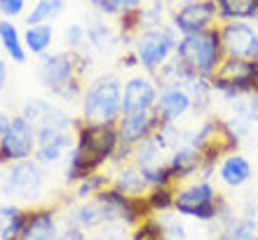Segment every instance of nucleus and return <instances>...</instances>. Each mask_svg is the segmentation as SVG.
<instances>
[{
	"instance_id": "1",
	"label": "nucleus",
	"mask_w": 258,
	"mask_h": 240,
	"mask_svg": "<svg viewBox=\"0 0 258 240\" xmlns=\"http://www.w3.org/2000/svg\"><path fill=\"white\" fill-rule=\"evenodd\" d=\"M120 146L117 123H85L75 120V144L66 156V181L78 184L92 172L110 163Z\"/></svg>"
},
{
	"instance_id": "35",
	"label": "nucleus",
	"mask_w": 258,
	"mask_h": 240,
	"mask_svg": "<svg viewBox=\"0 0 258 240\" xmlns=\"http://www.w3.org/2000/svg\"><path fill=\"white\" fill-rule=\"evenodd\" d=\"M141 26H146V7H134L120 14V31L124 33H136Z\"/></svg>"
},
{
	"instance_id": "41",
	"label": "nucleus",
	"mask_w": 258,
	"mask_h": 240,
	"mask_svg": "<svg viewBox=\"0 0 258 240\" xmlns=\"http://www.w3.org/2000/svg\"><path fill=\"white\" fill-rule=\"evenodd\" d=\"M5 85H7V64L0 59V92L5 89Z\"/></svg>"
},
{
	"instance_id": "27",
	"label": "nucleus",
	"mask_w": 258,
	"mask_h": 240,
	"mask_svg": "<svg viewBox=\"0 0 258 240\" xmlns=\"http://www.w3.org/2000/svg\"><path fill=\"white\" fill-rule=\"evenodd\" d=\"M54 40V28L49 24H38V26H28L26 33H24V45H26V52L38 57L47 55L49 45Z\"/></svg>"
},
{
	"instance_id": "33",
	"label": "nucleus",
	"mask_w": 258,
	"mask_h": 240,
	"mask_svg": "<svg viewBox=\"0 0 258 240\" xmlns=\"http://www.w3.org/2000/svg\"><path fill=\"white\" fill-rule=\"evenodd\" d=\"M85 31H87V40L92 42L96 50H110L113 45H115V40H117V35L110 31V26L99 24V21L89 24Z\"/></svg>"
},
{
	"instance_id": "25",
	"label": "nucleus",
	"mask_w": 258,
	"mask_h": 240,
	"mask_svg": "<svg viewBox=\"0 0 258 240\" xmlns=\"http://www.w3.org/2000/svg\"><path fill=\"white\" fill-rule=\"evenodd\" d=\"M223 240H258V212L249 210L239 219H230Z\"/></svg>"
},
{
	"instance_id": "30",
	"label": "nucleus",
	"mask_w": 258,
	"mask_h": 240,
	"mask_svg": "<svg viewBox=\"0 0 258 240\" xmlns=\"http://www.w3.org/2000/svg\"><path fill=\"white\" fill-rule=\"evenodd\" d=\"M174 198H176V186H150V191L146 193V200L153 212H171L174 210Z\"/></svg>"
},
{
	"instance_id": "6",
	"label": "nucleus",
	"mask_w": 258,
	"mask_h": 240,
	"mask_svg": "<svg viewBox=\"0 0 258 240\" xmlns=\"http://www.w3.org/2000/svg\"><path fill=\"white\" fill-rule=\"evenodd\" d=\"M214 94L223 102L232 104L242 94L256 92L258 85V62L242 57H225L216 73L209 78Z\"/></svg>"
},
{
	"instance_id": "40",
	"label": "nucleus",
	"mask_w": 258,
	"mask_h": 240,
	"mask_svg": "<svg viewBox=\"0 0 258 240\" xmlns=\"http://www.w3.org/2000/svg\"><path fill=\"white\" fill-rule=\"evenodd\" d=\"M120 62H122V66H127V69L141 66V64H139V57H136L134 50H132V52H127V55H122V59H120Z\"/></svg>"
},
{
	"instance_id": "42",
	"label": "nucleus",
	"mask_w": 258,
	"mask_h": 240,
	"mask_svg": "<svg viewBox=\"0 0 258 240\" xmlns=\"http://www.w3.org/2000/svg\"><path fill=\"white\" fill-rule=\"evenodd\" d=\"M10 120H12V118L7 116V113H3V111H0V137H3V134L7 132V127H10Z\"/></svg>"
},
{
	"instance_id": "32",
	"label": "nucleus",
	"mask_w": 258,
	"mask_h": 240,
	"mask_svg": "<svg viewBox=\"0 0 258 240\" xmlns=\"http://www.w3.org/2000/svg\"><path fill=\"white\" fill-rule=\"evenodd\" d=\"M132 233H129V226L124 221H108L103 226L89 231L87 240H129Z\"/></svg>"
},
{
	"instance_id": "9",
	"label": "nucleus",
	"mask_w": 258,
	"mask_h": 240,
	"mask_svg": "<svg viewBox=\"0 0 258 240\" xmlns=\"http://www.w3.org/2000/svg\"><path fill=\"white\" fill-rule=\"evenodd\" d=\"M35 146H38V137H35L33 125L28 123L21 113L12 116L7 132L0 137V167L33 158Z\"/></svg>"
},
{
	"instance_id": "18",
	"label": "nucleus",
	"mask_w": 258,
	"mask_h": 240,
	"mask_svg": "<svg viewBox=\"0 0 258 240\" xmlns=\"http://www.w3.org/2000/svg\"><path fill=\"white\" fill-rule=\"evenodd\" d=\"M61 226L54 207H35L26 212V224L21 231V240H59Z\"/></svg>"
},
{
	"instance_id": "4",
	"label": "nucleus",
	"mask_w": 258,
	"mask_h": 240,
	"mask_svg": "<svg viewBox=\"0 0 258 240\" xmlns=\"http://www.w3.org/2000/svg\"><path fill=\"white\" fill-rule=\"evenodd\" d=\"M122 118V82L113 73L99 76L85 87L80 99V120L117 123Z\"/></svg>"
},
{
	"instance_id": "31",
	"label": "nucleus",
	"mask_w": 258,
	"mask_h": 240,
	"mask_svg": "<svg viewBox=\"0 0 258 240\" xmlns=\"http://www.w3.org/2000/svg\"><path fill=\"white\" fill-rule=\"evenodd\" d=\"M230 106H232V116L244 118L246 123H251V125L258 123V94L256 92L242 94L239 99H235Z\"/></svg>"
},
{
	"instance_id": "21",
	"label": "nucleus",
	"mask_w": 258,
	"mask_h": 240,
	"mask_svg": "<svg viewBox=\"0 0 258 240\" xmlns=\"http://www.w3.org/2000/svg\"><path fill=\"white\" fill-rule=\"evenodd\" d=\"M216 172H218V179H221L228 188H239V186H244L246 181L253 177V165L249 163L246 156L235 151L221 160Z\"/></svg>"
},
{
	"instance_id": "29",
	"label": "nucleus",
	"mask_w": 258,
	"mask_h": 240,
	"mask_svg": "<svg viewBox=\"0 0 258 240\" xmlns=\"http://www.w3.org/2000/svg\"><path fill=\"white\" fill-rule=\"evenodd\" d=\"M110 184H113V179H110L108 174H103L101 170L92 172V174H87L85 179H80V181L75 184V198L89 200V198H94V196H99L101 191H106Z\"/></svg>"
},
{
	"instance_id": "43",
	"label": "nucleus",
	"mask_w": 258,
	"mask_h": 240,
	"mask_svg": "<svg viewBox=\"0 0 258 240\" xmlns=\"http://www.w3.org/2000/svg\"><path fill=\"white\" fill-rule=\"evenodd\" d=\"M256 94H258V85H256Z\"/></svg>"
},
{
	"instance_id": "39",
	"label": "nucleus",
	"mask_w": 258,
	"mask_h": 240,
	"mask_svg": "<svg viewBox=\"0 0 258 240\" xmlns=\"http://www.w3.org/2000/svg\"><path fill=\"white\" fill-rule=\"evenodd\" d=\"M59 240H87V231H82V228L73 226V224H66L61 228V238Z\"/></svg>"
},
{
	"instance_id": "34",
	"label": "nucleus",
	"mask_w": 258,
	"mask_h": 240,
	"mask_svg": "<svg viewBox=\"0 0 258 240\" xmlns=\"http://www.w3.org/2000/svg\"><path fill=\"white\" fill-rule=\"evenodd\" d=\"M89 3L101 14H110V17H120L127 10L141 7V0H89Z\"/></svg>"
},
{
	"instance_id": "12",
	"label": "nucleus",
	"mask_w": 258,
	"mask_h": 240,
	"mask_svg": "<svg viewBox=\"0 0 258 240\" xmlns=\"http://www.w3.org/2000/svg\"><path fill=\"white\" fill-rule=\"evenodd\" d=\"M218 17L216 0H188L178 7L171 17V28L181 35L200 33L211 28L214 19Z\"/></svg>"
},
{
	"instance_id": "7",
	"label": "nucleus",
	"mask_w": 258,
	"mask_h": 240,
	"mask_svg": "<svg viewBox=\"0 0 258 240\" xmlns=\"http://www.w3.org/2000/svg\"><path fill=\"white\" fill-rule=\"evenodd\" d=\"M47 184V170L35 158L7 165L0 174V193L12 200H33Z\"/></svg>"
},
{
	"instance_id": "10",
	"label": "nucleus",
	"mask_w": 258,
	"mask_h": 240,
	"mask_svg": "<svg viewBox=\"0 0 258 240\" xmlns=\"http://www.w3.org/2000/svg\"><path fill=\"white\" fill-rule=\"evenodd\" d=\"M132 160H134V167L146 177V181H148L150 186L174 184L171 177H169V170H167L169 153L164 151L162 146L157 144L153 137L146 139V141H141L139 146H134V156H132Z\"/></svg>"
},
{
	"instance_id": "45",
	"label": "nucleus",
	"mask_w": 258,
	"mask_h": 240,
	"mask_svg": "<svg viewBox=\"0 0 258 240\" xmlns=\"http://www.w3.org/2000/svg\"><path fill=\"white\" fill-rule=\"evenodd\" d=\"M256 212H258V207H256Z\"/></svg>"
},
{
	"instance_id": "19",
	"label": "nucleus",
	"mask_w": 258,
	"mask_h": 240,
	"mask_svg": "<svg viewBox=\"0 0 258 240\" xmlns=\"http://www.w3.org/2000/svg\"><path fill=\"white\" fill-rule=\"evenodd\" d=\"M108 210L103 205V200L99 196L89 200H80L75 207H71L66 212V224H73V226L82 228V231H94V228L108 224Z\"/></svg>"
},
{
	"instance_id": "23",
	"label": "nucleus",
	"mask_w": 258,
	"mask_h": 240,
	"mask_svg": "<svg viewBox=\"0 0 258 240\" xmlns=\"http://www.w3.org/2000/svg\"><path fill=\"white\" fill-rule=\"evenodd\" d=\"M26 224V212L14 203L0 205V240H12V238H21Z\"/></svg>"
},
{
	"instance_id": "14",
	"label": "nucleus",
	"mask_w": 258,
	"mask_h": 240,
	"mask_svg": "<svg viewBox=\"0 0 258 240\" xmlns=\"http://www.w3.org/2000/svg\"><path fill=\"white\" fill-rule=\"evenodd\" d=\"M221 31V45H223L225 57H242V59H251L253 47L258 40V31L249 26L246 21H225Z\"/></svg>"
},
{
	"instance_id": "24",
	"label": "nucleus",
	"mask_w": 258,
	"mask_h": 240,
	"mask_svg": "<svg viewBox=\"0 0 258 240\" xmlns=\"http://www.w3.org/2000/svg\"><path fill=\"white\" fill-rule=\"evenodd\" d=\"M218 17L225 21H249L258 17V0H216Z\"/></svg>"
},
{
	"instance_id": "2",
	"label": "nucleus",
	"mask_w": 258,
	"mask_h": 240,
	"mask_svg": "<svg viewBox=\"0 0 258 240\" xmlns=\"http://www.w3.org/2000/svg\"><path fill=\"white\" fill-rule=\"evenodd\" d=\"M89 64H92L89 55L80 50L45 55L38 66V78L45 89H49V94H54L63 104H78L85 94L82 76L87 73Z\"/></svg>"
},
{
	"instance_id": "17",
	"label": "nucleus",
	"mask_w": 258,
	"mask_h": 240,
	"mask_svg": "<svg viewBox=\"0 0 258 240\" xmlns=\"http://www.w3.org/2000/svg\"><path fill=\"white\" fill-rule=\"evenodd\" d=\"M153 113L160 123H178L181 118L192 113V99L183 87H167L160 89Z\"/></svg>"
},
{
	"instance_id": "36",
	"label": "nucleus",
	"mask_w": 258,
	"mask_h": 240,
	"mask_svg": "<svg viewBox=\"0 0 258 240\" xmlns=\"http://www.w3.org/2000/svg\"><path fill=\"white\" fill-rule=\"evenodd\" d=\"M129 240H164V233H162V224L160 219H146L141 221L139 226H134V233Z\"/></svg>"
},
{
	"instance_id": "28",
	"label": "nucleus",
	"mask_w": 258,
	"mask_h": 240,
	"mask_svg": "<svg viewBox=\"0 0 258 240\" xmlns=\"http://www.w3.org/2000/svg\"><path fill=\"white\" fill-rule=\"evenodd\" d=\"M66 10V0H38L31 10V14L26 17L28 26H38V24H49L52 19H56L59 14Z\"/></svg>"
},
{
	"instance_id": "15",
	"label": "nucleus",
	"mask_w": 258,
	"mask_h": 240,
	"mask_svg": "<svg viewBox=\"0 0 258 240\" xmlns=\"http://www.w3.org/2000/svg\"><path fill=\"white\" fill-rule=\"evenodd\" d=\"M35 137H38V146L33 158L45 167L66 158L75 144V130H42L35 132Z\"/></svg>"
},
{
	"instance_id": "3",
	"label": "nucleus",
	"mask_w": 258,
	"mask_h": 240,
	"mask_svg": "<svg viewBox=\"0 0 258 240\" xmlns=\"http://www.w3.org/2000/svg\"><path fill=\"white\" fill-rule=\"evenodd\" d=\"M176 59L195 76L211 78L225 59L223 45H221V31L211 26L200 33L181 35L176 45Z\"/></svg>"
},
{
	"instance_id": "8",
	"label": "nucleus",
	"mask_w": 258,
	"mask_h": 240,
	"mask_svg": "<svg viewBox=\"0 0 258 240\" xmlns=\"http://www.w3.org/2000/svg\"><path fill=\"white\" fill-rule=\"evenodd\" d=\"M176 45H178V38L174 28L155 26V28L141 31V35L136 38L134 52L139 57V64L148 71L150 76H155L157 71L176 55Z\"/></svg>"
},
{
	"instance_id": "20",
	"label": "nucleus",
	"mask_w": 258,
	"mask_h": 240,
	"mask_svg": "<svg viewBox=\"0 0 258 240\" xmlns=\"http://www.w3.org/2000/svg\"><path fill=\"white\" fill-rule=\"evenodd\" d=\"M200 167H202V153L192 144H181L176 151L169 153L167 170H169V177L174 184L185 181L188 177H195L200 172Z\"/></svg>"
},
{
	"instance_id": "13",
	"label": "nucleus",
	"mask_w": 258,
	"mask_h": 240,
	"mask_svg": "<svg viewBox=\"0 0 258 240\" xmlns=\"http://www.w3.org/2000/svg\"><path fill=\"white\" fill-rule=\"evenodd\" d=\"M157 89L155 80L148 76H134L124 80L122 85V116L129 113H146V111H153L157 102Z\"/></svg>"
},
{
	"instance_id": "37",
	"label": "nucleus",
	"mask_w": 258,
	"mask_h": 240,
	"mask_svg": "<svg viewBox=\"0 0 258 240\" xmlns=\"http://www.w3.org/2000/svg\"><path fill=\"white\" fill-rule=\"evenodd\" d=\"M87 40V31L78 24H71L66 28V33H63V42L68 45V50H80V45H85Z\"/></svg>"
},
{
	"instance_id": "22",
	"label": "nucleus",
	"mask_w": 258,
	"mask_h": 240,
	"mask_svg": "<svg viewBox=\"0 0 258 240\" xmlns=\"http://www.w3.org/2000/svg\"><path fill=\"white\" fill-rule=\"evenodd\" d=\"M113 188H117L124 196H146L150 191V184L134 165H124L113 177Z\"/></svg>"
},
{
	"instance_id": "38",
	"label": "nucleus",
	"mask_w": 258,
	"mask_h": 240,
	"mask_svg": "<svg viewBox=\"0 0 258 240\" xmlns=\"http://www.w3.org/2000/svg\"><path fill=\"white\" fill-rule=\"evenodd\" d=\"M26 7V0H0V12L5 17H19Z\"/></svg>"
},
{
	"instance_id": "11",
	"label": "nucleus",
	"mask_w": 258,
	"mask_h": 240,
	"mask_svg": "<svg viewBox=\"0 0 258 240\" xmlns=\"http://www.w3.org/2000/svg\"><path fill=\"white\" fill-rule=\"evenodd\" d=\"M21 116L33 125L35 132L42 130H75V118L66 109L47 102V99H26L21 106Z\"/></svg>"
},
{
	"instance_id": "26",
	"label": "nucleus",
	"mask_w": 258,
	"mask_h": 240,
	"mask_svg": "<svg viewBox=\"0 0 258 240\" xmlns=\"http://www.w3.org/2000/svg\"><path fill=\"white\" fill-rule=\"evenodd\" d=\"M0 42H3L7 57H10L14 64L26 62V57H28L26 45H24V38L19 35V31H17L14 24H10V21H0Z\"/></svg>"
},
{
	"instance_id": "16",
	"label": "nucleus",
	"mask_w": 258,
	"mask_h": 240,
	"mask_svg": "<svg viewBox=\"0 0 258 240\" xmlns=\"http://www.w3.org/2000/svg\"><path fill=\"white\" fill-rule=\"evenodd\" d=\"M160 120L153 111H146V113H129L117 120V134H120V141L127 146H139L141 141L150 139L160 127Z\"/></svg>"
},
{
	"instance_id": "5",
	"label": "nucleus",
	"mask_w": 258,
	"mask_h": 240,
	"mask_svg": "<svg viewBox=\"0 0 258 240\" xmlns=\"http://www.w3.org/2000/svg\"><path fill=\"white\" fill-rule=\"evenodd\" d=\"M174 210L181 217H190L200 221H216L228 214L221 193L214 188L209 179H197L188 186L176 188V198H174Z\"/></svg>"
},
{
	"instance_id": "44",
	"label": "nucleus",
	"mask_w": 258,
	"mask_h": 240,
	"mask_svg": "<svg viewBox=\"0 0 258 240\" xmlns=\"http://www.w3.org/2000/svg\"><path fill=\"white\" fill-rule=\"evenodd\" d=\"M12 240H21V238H12Z\"/></svg>"
}]
</instances>
